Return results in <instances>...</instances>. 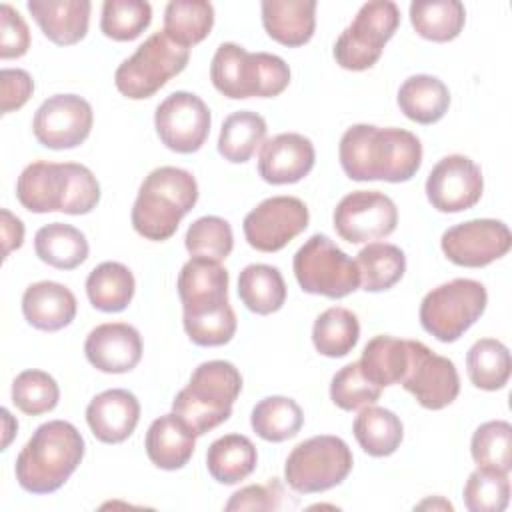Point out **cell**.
<instances>
[{"mask_svg":"<svg viewBox=\"0 0 512 512\" xmlns=\"http://www.w3.org/2000/svg\"><path fill=\"white\" fill-rule=\"evenodd\" d=\"M214 26V6L204 0H172L164 10V34L190 48L202 42Z\"/></svg>","mask_w":512,"mask_h":512,"instance_id":"36","label":"cell"},{"mask_svg":"<svg viewBox=\"0 0 512 512\" xmlns=\"http://www.w3.org/2000/svg\"><path fill=\"white\" fill-rule=\"evenodd\" d=\"M198 200L196 178L176 166L152 170L132 206V226L148 240H168Z\"/></svg>","mask_w":512,"mask_h":512,"instance_id":"4","label":"cell"},{"mask_svg":"<svg viewBox=\"0 0 512 512\" xmlns=\"http://www.w3.org/2000/svg\"><path fill=\"white\" fill-rule=\"evenodd\" d=\"M352 430L360 448L374 458L394 454L404 438L402 420L392 410L372 404L360 410Z\"/></svg>","mask_w":512,"mask_h":512,"instance_id":"29","label":"cell"},{"mask_svg":"<svg viewBox=\"0 0 512 512\" xmlns=\"http://www.w3.org/2000/svg\"><path fill=\"white\" fill-rule=\"evenodd\" d=\"M250 424L262 440L284 442L300 432L304 424V414L292 398L268 396L252 408Z\"/></svg>","mask_w":512,"mask_h":512,"instance_id":"38","label":"cell"},{"mask_svg":"<svg viewBox=\"0 0 512 512\" xmlns=\"http://www.w3.org/2000/svg\"><path fill=\"white\" fill-rule=\"evenodd\" d=\"M34 92L32 76L22 68H2L0 72V94L2 114L20 110Z\"/></svg>","mask_w":512,"mask_h":512,"instance_id":"50","label":"cell"},{"mask_svg":"<svg viewBox=\"0 0 512 512\" xmlns=\"http://www.w3.org/2000/svg\"><path fill=\"white\" fill-rule=\"evenodd\" d=\"M400 384L428 410H442L460 394V376L454 362L418 340H408V368Z\"/></svg>","mask_w":512,"mask_h":512,"instance_id":"12","label":"cell"},{"mask_svg":"<svg viewBox=\"0 0 512 512\" xmlns=\"http://www.w3.org/2000/svg\"><path fill=\"white\" fill-rule=\"evenodd\" d=\"M362 374L376 386L400 384L408 368V340L394 336H374L358 360Z\"/></svg>","mask_w":512,"mask_h":512,"instance_id":"32","label":"cell"},{"mask_svg":"<svg viewBox=\"0 0 512 512\" xmlns=\"http://www.w3.org/2000/svg\"><path fill=\"white\" fill-rule=\"evenodd\" d=\"M292 268L300 288L308 294L336 300L360 286L356 260L342 252L326 234L310 236L294 254Z\"/></svg>","mask_w":512,"mask_h":512,"instance_id":"10","label":"cell"},{"mask_svg":"<svg viewBox=\"0 0 512 512\" xmlns=\"http://www.w3.org/2000/svg\"><path fill=\"white\" fill-rule=\"evenodd\" d=\"M356 266L360 272L362 290L384 292L404 276L406 256L394 244L372 242L358 252Z\"/></svg>","mask_w":512,"mask_h":512,"instance_id":"35","label":"cell"},{"mask_svg":"<svg viewBox=\"0 0 512 512\" xmlns=\"http://www.w3.org/2000/svg\"><path fill=\"white\" fill-rule=\"evenodd\" d=\"M18 202L36 214H88L100 202V184L84 164L46 162L28 164L16 180Z\"/></svg>","mask_w":512,"mask_h":512,"instance_id":"2","label":"cell"},{"mask_svg":"<svg viewBox=\"0 0 512 512\" xmlns=\"http://www.w3.org/2000/svg\"><path fill=\"white\" fill-rule=\"evenodd\" d=\"M352 462V452L342 438L312 436L292 448L284 464V478L298 494L326 492L346 480Z\"/></svg>","mask_w":512,"mask_h":512,"instance_id":"8","label":"cell"},{"mask_svg":"<svg viewBox=\"0 0 512 512\" xmlns=\"http://www.w3.org/2000/svg\"><path fill=\"white\" fill-rule=\"evenodd\" d=\"M190 58V50L170 40L164 32H154L126 58L114 74L118 92L132 100L150 98L170 78L180 74Z\"/></svg>","mask_w":512,"mask_h":512,"instance_id":"9","label":"cell"},{"mask_svg":"<svg viewBox=\"0 0 512 512\" xmlns=\"http://www.w3.org/2000/svg\"><path fill=\"white\" fill-rule=\"evenodd\" d=\"M0 58H20L30 48V30L24 18L8 2L0 6Z\"/></svg>","mask_w":512,"mask_h":512,"instance_id":"48","label":"cell"},{"mask_svg":"<svg viewBox=\"0 0 512 512\" xmlns=\"http://www.w3.org/2000/svg\"><path fill=\"white\" fill-rule=\"evenodd\" d=\"M382 394V388L370 382L358 362L340 368L330 382V398L342 410H360L374 404Z\"/></svg>","mask_w":512,"mask_h":512,"instance_id":"47","label":"cell"},{"mask_svg":"<svg viewBox=\"0 0 512 512\" xmlns=\"http://www.w3.org/2000/svg\"><path fill=\"white\" fill-rule=\"evenodd\" d=\"M314 144L296 132H284L266 140L258 156V174L268 184H294L314 168Z\"/></svg>","mask_w":512,"mask_h":512,"instance_id":"20","label":"cell"},{"mask_svg":"<svg viewBox=\"0 0 512 512\" xmlns=\"http://www.w3.org/2000/svg\"><path fill=\"white\" fill-rule=\"evenodd\" d=\"M58 400L60 388L44 370H24L12 382V402L28 416H40L54 410Z\"/></svg>","mask_w":512,"mask_h":512,"instance_id":"45","label":"cell"},{"mask_svg":"<svg viewBox=\"0 0 512 512\" xmlns=\"http://www.w3.org/2000/svg\"><path fill=\"white\" fill-rule=\"evenodd\" d=\"M140 420L138 398L124 388H112L94 396L86 408V422L96 440L120 444L132 436Z\"/></svg>","mask_w":512,"mask_h":512,"instance_id":"21","label":"cell"},{"mask_svg":"<svg viewBox=\"0 0 512 512\" xmlns=\"http://www.w3.org/2000/svg\"><path fill=\"white\" fill-rule=\"evenodd\" d=\"M262 24L266 34L288 48L310 42L316 28L314 0H264Z\"/></svg>","mask_w":512,"mask_h":512,"instance_id":"26","label":"cell"},{"mask_svg":"<svg viewBox=\"0 0 512 512\" xmlns=\"http://www.w3.org/2000/svg\"><path fill=\"white\" fill-rule=\"evenodd\" d=\"M484 190L480 166L462 154H450L430 170L426 196L438 212H462L472 208Z\"/></svg>","mask_w":512,"mask_h":512,"instance_id":"18","label":"cell"},{"mask_svg":"<svg viewBox=\"0 0 512 512\" xmlns=\"http://www.w3.org/2000/svg\"><path fill=\"white\" fill-rule=\"evenodd\" d=\"M332 220L342 240L362 244L390 236L398 224V210L384 192L356 190L338 202Z\"/></svg>","mask_w":512,"mask_h":512,"instance_id":"14","label":"cell"},{"mask_svg":"<svg viewBox=\"0 0 512 512\" xmlns=\"http://www.w3.org/2000/svg\"><path fill=\"white\" fill-rule=\"evenodd\" d=\"M470 382L480 390H500L506 386L512 370L508 348L496 338H480L466 354Z\"/></svg>","mask_w":512,"mask_h":512,"instance_id":"40","label":"cell"},{"mask_svg":"<svg viewBox=\"0 0 512 512\" xmlns=\"http://www.w3.org/2000/svg\"><path fill=\"white\" fill-rule=\"evenodd\" d=\"M84 438L66 420L40 424L16 458V480L32 494L56 492L80 466Z\"/></svg>","mask_w":512,"mask_h":512,"instance_id":"3","label":"cell"},{"mask_svg":"<svg viewBox=\"0 0 512 512\" xmlns=\"http://www.w3.org/2000/svg\"><path fill=\"white\" fill-rule=\"evenodd\" d=\"M360 324L354 312L342 306L324 310L312 328L314 348L328 358H342L350 354L358 342Z\"/></svg>","mask_w":512,"mask_h":512,"instance_id":"39","label":"cell"},{"mask_svg":"<svg viewBox=\"0 0 512 512\" xmlns=\"http://www.w3.org/2000/svg\"><path fill=\"white\" fill-rule=\"evenodd\" d=\"M92 122L94 114L88 100L78 94H54L36 110L32 132L44 148L68 150L88 138Z\"/></svg>","mask_w":512,"mask_h":512,"instance_id":"16","label":"cell"},{"mask_svg":"<svg viewBox=\"0 0 512 512\" xmlns=\"http://www.w3.org/2000/svg\"><path fill=\"white\" fill-rule=\"evenodd\" d=\"M396 100L406 118L418 124H434L448 112L450 92L440 78L416 74L402 82Z\"/></svg>","mask_w":512,"mask_h":512,"instance_id":"27","label":"cell"},{"mask_svg":"<svg viewBox=\"0 0 512 512\" xmlns=\"http://www.w3.org/2000/svg\"><path fill=\"white\" fill-rule=\"evenodd\" d=\"M238 296L250 312L266 316L286 302V282L276 266L248 264L238 276Z\"/></svg>","mask_w":512,"mask_h":512,"instance_id":"31","label":"cell"},{"mask_svg":"<svg viewBox=\"0 0 512 512\" xmlns=\"http://www.w3.org/2000/svg\"><path fill=\"white\" fill-rule=\"evenodd\" d=\"M400 24V8L392 0L362 4L352 24L338 36L334 58L346 70H368L382 56L384 44Z\"/></svg>","mask_w":512,"mask_h":512,"instance_id":"11","label":"cell"},{"mask_svg":"<svg viewBox=\"0 0 512 512\" xmlns=\"http://www.w3.org/2000/svg\"><path fill=\"white\" fill-rule=\"evenodd\" d=\"M228 270L208 258H190L178 274L182 312H200L228 302Z\"/></svg>","mask_w":512,"mask_h":512,"instance_id":"22","label":"cell"},{"mask_svg":"<svg viewBox=\"0 0 512 512\" xmlns=\"http://www.w3.org/2000/svg\"><path fill=\"white\" fill-rule=\"evenodd\" d=\"M210 122V110L204 100L184 90L166 96L154 114L160 142L178 154L200 150L210 134Z\"/></svg>","mask_w":512,"mask_h":512,"instance_id":"13","label":"cell"},{"mask_svg":"<svg viewBox=\"0 0 512 512\" xmlns=\"http://www.w3.org/2000/svg\"><path fill=\"white\" fill-rule=\"evenodd\" d=\"M470 452L478 468L504 472L512 468V426L506 420H490L476 428Z\"/></svg>","mask_w":512,"mask_h":512,"instance_id":"41","label":"cell"},{"mask_svg":"<svg viewBox=\"0 0 512 512\" xmlns=\"http://www.w3.org/2000/svg\"><path fill=\"white\" fill-rule=\"evenodd\" d=\"M264 136L266 120L252 110H238L222 122L218 136V152L228 162H248L256 148L264 144Z\"/></svg>","mask_w":512,"mask_h":512,"instance_id":"37","label":"cell"},{"mask_svg":"<svg viewBox=\"0 0 512 512\" xmlns=\"http://www.w3.org/2000/svg\"><path fill=\"white\" fill-rule=\"evenodd\" d=\"M240 390L242 376L232 362L208 360L192 372L188 386L176 394L172 412L178 414L196 436H202L230 418Z\"/></svg>","mask_w":512,"mask_h":512,"instance_id":"6","label":"cell"},{"mask_svg":"<svg viewBox=\"0 0 512 512\" xmlns=\"http://www.w3.org/2000/svg\"><path fill=\"white\" fill-rule=\"evenodd\" d=\"M410 22L422 38L450 42L462 32L466 10L458 0H416L410 4Z\"/></svg>","mask_w":512,"mask_h":512,"instance_id":"34","label":"cell"},{"mask_svg":"<svg viewBox=\"0 0 512 512\" xmlns=\"http://www.w3.org/2000/svg\"><path fill=\"white\" fill-rule=\"evenodd\" d=\"M150 22L152 6L144 0H106L102 4L100 30L112 40H136L150 26Z\"/></svg>","mask_w":512,"mask_h":512,"instance_id":"42","label":"cell"},{"mask_svg":"<svg viewBox=\"0 0 512 512\" xmlns=\"http://www.w3.org/2000/svg\"><path fill=\"white\" fill-rule=\"evenodd\" d=\"M184 244L192 258H208L220 262L230 256L234 248V234L224 218L202 216L188 226Z\"/></svg>","mask_w":512,"mask_h":512,"instance_id":"43","label":"cell"},{"mask_svg":"<svg viewBox=\"0 0 512 512\" xmlns=\"http://www.w3.org/2000/svg\"><path fill=\"white\" fill-rule=\"evenodd\" d=\"M182 322L188 338L198 346L228 344L238 324L230 302L200 312H182Z\"/></svg>","mask_w":512,"mask_h":512,"instance_id":"44","label":"cell"},{"mask_svg":"<svg viewBox=\"0 0 512 512\" xmlns=\"http://www.w3.org/2000/svg\"><path fill=\"white\" fill-rule=\"evenodd\" d=\"M308 208L296 196L262 200L244 218L246 242L260 252H278L308 228Z\"/></svg>","mask_w":512,"mask_h":512,"instance_id":"15","label":"cell"},{"mask_svg":"<svg viewBox=\"0 0 512 512\" xmlns=\"http://www.w3.org/2000/svg\"><path fill=\"white\" fill-rule=\"evenodd\" d=\"M36 256L58 270H74L88 258L86 236L62 222H52L42 226L34 236Z\"/></svg>","mask_w":512,"mask_h":512,"instance_id":"30","label":"cell"},{"mask_svg":"<svg viewBox=\"0 0 512 512\" xmlns=\"http://www.w3.org/2000/svg\"><path fill=\"white\" fill-rule=\"evenodd\" d=\"M2 422H4V428H2V432H4L2 450H6L8 444H10V440H12V436H14L16 430H18V422L12 418V414H10L6 408H2Z\"/></svg>","mask_w":512,"mask_h":512,"instance_id":"52","label":"cell"},{"mask_svg":"<svg viewBox=\"0 0 512 512\" xmlns=\"http://www.w3.org/2000/svg\"><path fill=\"white\" fill-rule=\"evenodd\" d=\"M282 484L272 478L266 484H252L246 488L236 490L230 500L226 502L224 510L236 512V510H276L282 504Z\"/></svg>","mask_w":512,"mask_h":512,"instance_id":"49","label":"cell"},{"mask_svg":"<svg viewBox=\"0 0 512 512\" xmlns=\"http://www.w3.org/2000/svg\"><path fill=\"white\" fill-rule=\"evenodd\" d=\"M416 508H442V510H452V504L446 502V500H442V498H436V500L428 498V500L420 502Z\"/></svg>","mask_w":512,"mask_h":512,"instance_id":"53","label":"cell"},{"mask_svg":"<svg viewBox=\"0 0 512 512\" xmlns=\"http://www.w3.org/2000/svg\"><path fill=\"white\" fill-rule=\"evenodd\" d=\"M0 216H2L0 226H2V244H4L2 256L8 258V254H10L12 250H16V248L22 246V240H24V224H22V220H20L18 216H14V214H12L10 210H6V208L0 210Z\"/></svg>","mask_w":512,"mask_h":512,"instance_id":"51","label":"cell"},{"mask_svg":"<svg viewBox=\"0 0 512 512\" xmlns=\"http://www.w3.org/2000/svg\"><path fill=\"white\" fill-rule=\"evenodd\" d=\"M462 496L470 512H502L510 500L508 474L476 468L468 476Z\"/></svg>","mask_w":512,"mask_h":512,"instance_id":"46","label":"cell"},{"mask_svg":"<svg viewBox=\"0 0 512 512\" xmlns=\"http://www.w3.org/2000/svg\"><path fill=\"white\" fill-rule=\"evenodd\" d=\"M440 246L456 266L482 268L508 254L512 234L502 220L476 218L448 228L440 238Z\"/></svg>","mask_w":512,"mask_h":512,"instance_id":"17","label":"cell"},{"mask_svg":"<svg viewBox=\"0 0 512 512\" xmlns=\"http://www.w3.org/2000/svg\"><path fill=\"white\" fill-rule=\"evenodd\" d=\"M210 80L220 94L232 100L274 98L290 84V68L276 54H252L234 42H224L212 56Z\"/></svg>","mask_w":512,"mask_h":512,"instance_id":"5","label":"cell"},{"mask_svg":"<svg viewBox=\"0 0 512 512\" xmlns=\"http://www.w3.org/2000/svg\"><path fill=\"white\" fill-rule=\"evenodd\" d=\"M338 158L350 180L406 182L422 164V144L402 128L354 124L340 138Z\"/></svg>","mask_w":512,"mask_h":512,"instance_id":"1","label":"cell"},{"mask_svg":"<svg viewBox=\"0 0 512 512\" xmlns=\"http://www.w3.org/2000/svg\"><path fill=\"white\" fill-rule=\"evenodd\" d=\"M196 434L174 412L156 418L144 440L150 462L162 470H178L188 464L194 454Z\"/></svg>","mask_w":512,"mask_h":512,"instance_id":"25","label":"cell"},{"mask_svg":"<svg viewBox=\"0 0 512 512\" xmlns=\"http://www.w3.org/2000/svg\"><path fill=\"white\" fill-rule=\"evenodd\" d=\"M256 462V446L242 434H226L214 440L206 452V468L220 484H238L248 478L254 472Z\"/></svg>","mask_w":512,"mask_h":512,"instance_id":"28","label":"cell"},{"mask_svg":"<svg viewBox=\"0 0 512 512\" xmlns=\"http://www.w3.org/2000/svg\"><path fill=\"white\" fill-rule=\"evenodd\" d=\"M76 296L60 282H34L22 294V314L26 322L44 332L66 328L76 316Z\"/></svg>","mask_w":512,"mask_h":512,"instance_id":"24","label":"cell"},{"mask_svg":"<svg viewBox=\"0 0 512 512\" xmlns=\"http://www.w3.org/2000/svg\"><path fill=\"white\" fill-rule=\"evenodd\" d=\"M88 362L106 374H124L142 358L140 332L126 322H106L90 330L84 342Z\"/></svg>","mask_w":512,"mask_h":512,"instance_id":"19","label":"cell"},{"mask_svg":"<svg viewBox=\"0 0 512 512\" xmlns=\"http://www.w3.org/2000/svg\"><path fill=\"white\" fill-rule=\"evenodd\" d=\"M484 284L472 278H454L432 288L420 304V324L440 342H456L486 310Z\"/></svg>","mask_w":512,"mask_h":512,"instance_id":"7","label":"cell"},{"mask_svg":"<svg viewBox=\"0 0 512 512\" xmlns=\"http://www.w3.org/2000/svg\"><path fill=\"white\" fill-rule=\"evenodd\" d=\"M134 276L120 262H102L86 278L90 304L102 312H122L134 296Z\"/></svg>","mask_w":512,"mask_h":512,"instance_id":"33","label":"cell"},{"mask_svg":"<svg viewBox=\"0 0 512 512\" xmlns=\"http://www.w3.org/2000/svg\"><path fill=\"white\" fill-rule=\"evenodd\" d=\"M26 6L44 36L58 46H72L88 32V0H30Z\"/></svg>","mask_w":512,"mask_h":512,"instance_id":"23","label":"cell"}]
</instances>
